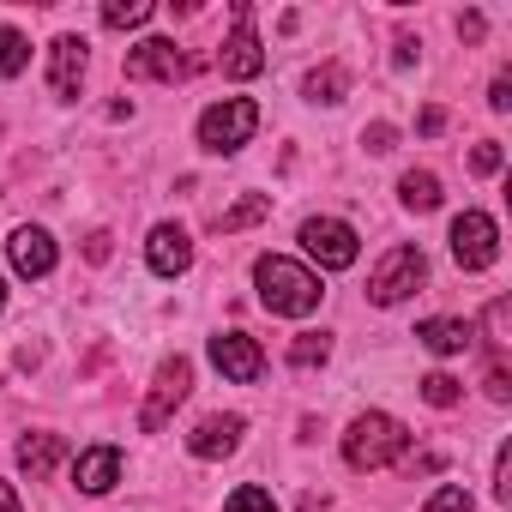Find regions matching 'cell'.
Wrapping results in <instances>:
<instances>
[{
	"label": "cell",
	"mask_w": 512,
	"mask_h": 512,
	"mask_svg": "<svg viewBox=\"0 0 512 512\" xmlns=\"http://www.w3.org/2000/svg\"><path fill=\"white\" fill-rule=\"evenodd\" d=\"M253 290H260V302L278 314V320H302L320 308V278L302 266V260H284V253H266V260H253Z\"/></svg>",
	"instance_id": "obj_1"
},
{
	"label": "cell",
	"mask_w": 512,
	"mask_h": 512,
	"mask_svg": "<svg viewBox=\"0 0 512 512\" xmlns=\"http://www.w3.org/2000/svg\"><path fill=\"white\" fill-rule=\"evenodd\" d=\"M404 446H410V434H404L398 416L362 410V416L350 422V434H344V464H350V470H386V464L404 458Z\"/></svg>",
	"instance_id": "obj_2"
},
{
	"label": "cell",
	"mask_w": 512,
	"mask_h": 512,
	"mask_svg": "<svg viewBox=\"0 0 512 512\" xmlns=\"http://www.w3.org/2000/svg\"><path fill=\"white\" fill-rule=\"evenodd\" d=\"M253 133H260V103H247V97H223V103H211V109L199 115V145H205L211 157L241 151Z\"/></svg>",
	"instance_id": "obj_3"
},
{
	"label": "cell",
	"mask_w": 512,
	"mask_h": 512,
	"mask_svg": "<svg viewBox=\"0 0 512 512\" xmlns=\"http://www.w3.org/2000/svg\"><path fill=\"white\" fill-rule=\"evenodd\" d=\"M422 278H428L422 247H392L386 260L374 266V278H368V302H380V308H398L404 296H416V290H422Z\"/></svg>",
	"instance_id": "obj_4"
},
{
	"label": "cell",
	"mask_w": 512,
	"mask_h": 512,
	"mask_svg": "<svg viewBox=\"0 0 512 512\" xmlns=\"http://www.w3.org/2000/svg\"><path fill=\"white\" fill-rule=\"evenodd\" d=\"M302 247H308V260H320V272H350L356 253H362V241H356V229L344 217H308Z\"/></svg>",
	"instance_id": "obj_5"
},
{
	"label": "cell",
	"mask_w": 512,
	"mask_h": 512,
	"mask_svg": "<svg viewBox=\"0 0 512 512\" xmlns=\"http://www.w3.org/2000/svg\"><path fill=\"white\" fill-rule=\"evenodd\" d=\"M452 260H458L464 272H488V266L500 260V229H494L488 211H464V217H452Z\"/></svg>",
	"instance_id": "obj_6"
},
{
	"label": "cell",
	"mask_w": 512,
	"mask_h": 512,
	"mask_svg": "<svg viewBox=\"0 0 512 512\" xmlns=\"http://www.w3.org/2000/svg\"><path fill=\"white\" fill-rule=\"evenodd\" d=\"M187 392H193V362H187V356H163V362H157V380H151V404L139 410V428L157 434V428L175 416V404H181Z\"/></svg>",
	"instance_id": "obj_7"
},
{
	"label": "cell",
	"mask_w": 512,
	"mask_h": 512,
	"mask_svg": "<svg viewBox=\"0 0 512 512\" xmlns=\"http://www.w3.org/2000/svg\"><path fill=\"white\" fill-rule=\"evenodd\" d=\"M211 368L223 374V380H235V386H253L266 374V350L253 344L247 332H217L211 338Z\"/></svg>",
	"instance_id": "obj_8"
},
{
	"label": "cell",
	"mask_w": 512,
	"mask_h": 512,
	"mask_svg": "<svg viewBox=\"0 0 512 512\" xmlns=\"http://www.w3.org/2000/svg\"><path fill=\"white\" fill-rule=\"evenodd\" d=\"M217 67H223V79H253L266 67V49H260V31H253V7H247V0H235V37L223 43Z\"/></svg>",
	"instance_id": "obj_9"
},
{
	"label": "cell",
	"mask_w": 512,
	"mask_h": 512,
	"mask_svg": "<svg viewBox=\"0 0 512 512\" xmlns=\"http://www.w3.org/2000/svg\"><path fill=\"white\" fill-rule=\"evenodd\" d=\"M7 253H13V272H19V278H49V272H55V235L37 229V223L13 229V235H7Z\"/></svg>",
	"instance_id": "obj_10"
},
{
	"label": "cell",
	"mask_w": 512,
	"mask_h": 512,
	"mask_svg": "<svg viewBox=\"0 0 512 512\" xmlns=\"http://www.w3.org/2000/svg\"><path fill=\"white\" fill-rule=\"evenodd\" d=\"M145 260H151L157 278H181V272L193 266V241H187V229H181V223H157L151 241H145Z\"/></svg>",
	"instance_id": "obj_11"
},
{
	"label": "cell",
	"mask_w": 512,
	"mask_h": 512,
	"mask_svg": "<svg viewBox=\"0 0 512 512\" xmlns=\"http://www.w3.org/2000/svg\"><path fill=\"white\" fill-rule=\"evenodd\" d=\"M127 79H187V55L175 49V43H163V37H151V43H139V49H127Z\"/></svg>",
	"instance_id": "obj_12"
},
{
	"label": "cell",
	"mask_w": 512,
	"mask_h": 512,
	"mask_svg": "<svg viewBox=\"0 0 512 512\" xmlns=\"http://www.w3.org/2000/svg\"><path fill=\"white\" fill-rule=\"evenodd\" d=\"M85 37H55V49H49V91L55 97H79V85H85Z\"/></svg>",
	"instance_id": "obj_13"
},
{
	"label": "cell",
	"mask_w": 512,
	"mask_h": 512,
	"mask_svg": "<svg viewBox=\"0 0 512 512\" xmlns=\"http://www.w3.org/2000/svg\"><path fill=\"white\" fill-rule=\"evenodd\" d=\"M241 434H247V422H241V416H205V422L187 434V452L211 464V458H229V452L241 446Z\"/></svg>",
	"instance_id": "obj_14"
},
{
	"label": "cell",
	"mask_w": 512,
	"mask_h": 512,
	"mask_svg": "<svg viewBox=\"0 0 512 512\" xmlns=\"http://www.w3.org/2000/svg\"><path fill=\"white\" fill-rule=\"evenodd\" d=\"M73 482H79L85 494H109V488L121 482V452H115V446L79 452V458H73Z\"/></svg>",
	"instance_id": "obj_15"
},
{
	"label": "cell",
	"mask_w": 512,
	"mask_h": 512,
	"mask_svg": "<svg viewBox=\"0 0 512 512\" xmlns=\"http://www.w3.org/2000/svg\"><path fill=\"white\" fill-rule=\"evenodd\" d=\"M416 338H422V350H434V356H464V350L476 344V326H470V320H422Z\"/></svg>",
	"instance_id": "obj_16"
},
{
	"label": "cell",
	"mask_w": 512,
	"mask_h": 512,
	"mask_svg": "<svg viewBox=\"0 0 512 512\" xmlns=\"http://www.w3.org/2000/svg\"><path fill=\"white\" fill-rule=\"evenodd\" d=\"M61 452H67L61 434H25V440H19V470H25L31 482H43V476L61 464Z\"/></svg>",
	"instance_id": "obj_17"
},
{
	"label": "cell",
	"mask_w": 512,
	"mask_h": 512,
	"mask_svg": "<svg viewBox=\"0 0 512 512\" xmlns=\"http://www.w3.org/2000/svg\"><path fill=\"white\" fill-rule=\"evenodd\" d=\"M398 199H404L410 211H434V205H440V175H428V169H410V175L398 181Z\"/></svg>",
	"instance_id": "obj_18"
},
{
	"label": "cell",
	"mask_w": 512,
	"mask_h": 512,
	"mask_svg": "<svg viewBox=\"0 0 512 512\" xmlns=\"http://www.w3.org/2000/svg\"><path fill=\"white\" fill-rule=\"evenodd\" d=\"M25 67H31V43H25V31L0 25V79H19Z\"/></svg>",
	"instance_id": "obj_19"
},
{
	"label": "cell",
	"mask_w": 512,
	"mask_h": 512,
	"mask_svg": "<svg viewBox=\"0 0 512 512\" xmlns=\"http://www.w3.org/2000/svg\"><path fill=\"white\" fill-rule=\"evenodd\" d=\"M266 211H272V199H266V193H247V199H235V205L217 217V229H223V235H235V229H247V223H260Z\"/></svg>",
	"instance_id": "obj_20"
},
{
	"label": "cell",
	"mask_w": 512,
	"mask_h": 512,
	"mask_svg": "<svg viewBox=\"0 0 512 512\" xmlns=\"http://www.w3.org/2000/svg\"><path fill=\"white\" fill-rule=\"evenodd\" d=\"M151 13H157L151 0H109V7H103V25H109V31H139Z\"/></svg>",
	"instance_id": "obj_21"
},
{
	"label": "cell",
	"mask_w": 512,
	"mask_h": 512,
	"mask_svg": "<svg viewBox=\"0 0 512 512\" xmlns=\"http://www.w3.org/2000/svg\"><path fill=\"white\" fill-rule=\"evenodd\" d=\"M344 91H350V73H344V67L308 73V97H314V103H344Z\"/></svg>",
	"instance_id": "obj_22"
},
{
	"label": "cell",
	"mask_w": 512,
	"mask_h": 512,
	"mask_svg": "<svg viewBox=\"0 0 512 512\" xmlns=\"http://www.w3.org/2000/svg\"><path fill=\"white\" fill-rule=\"evenodd\" d=\"M422 512H470V488H464V482H440Z\"/></svg>",
	"instance_id": "obj_23"
},
{
	"label": "cell",
	"mask_w": 512,
	"mask_h": 512,
	"mask_svg": "<svg viewBox=\"0 0 512 512\" xmlns=\"http://www.w3.org/2000/svg\"><path fill=\"white\" fill-rule=\"evenodd\" d=\"M223 512H278V500H272L266 488H253V482H247V488H235V494H229V506H223Z\"/></svg>",
	"instance_id": "obj_24"
},
{
	"label": "cell",
	"mask_w": 512,
	"mask_h": 512,
	"mask_svg": "<svg viewBox=\"0 0 512 512\" xmlns=\"http://www.w3.org/2000/svg\"><path fill=\"white\" fill-rule=\"evenodd\" d=\"M326 356H332V344H326L320 332H308V338L290 344V362H296V368H314V362H326Z\"/></svg>",
	"instance_id": "obj_25"
},
{
	"label": "cell",
	"mask_w": 512,
	"mask_h": 512,
	"mask_svg": "<svg viewBox=\"0 0 512 512\" xmlns=\"http://www.w3.org/2000/svg\"><path fill=\"white\" fill-rule=\"evenodd\" d=\"M422 398H428L434 410H452V404H458V380H452V374H428V380H422Z\"/></svg>",
	"instance_id": "obj_26"
},
{
	"label": "cell",
	"mask_w": 512,
	"mask_h": 512,
	"mask_svg": "<svg viewBox=\"0 0 512 512\" xmlns=\"http://www.w3.org/2000/svg\"><path fill=\"white\" fill-rule=\"evenodd\" d=\"M500 163H506V151H500L494 139H482V145L470 151V169H476V175H500Z\"/></svg>",
	"instance_id": "obj_27"
},
{
	"label": "cell",
	"mask_w": 512,
	"mask_h": 512,
	"mask_svg": "<svg viewBox=\"0 0 512 512\" xmlns=\"http://www.w3.org/2000/svg\"><path fill=\"white\" fill-rule=\"evenodd\" d=\"M482 326H488V338H494V344H506V326H512V308H506V302H488V314H482Z\"/></svg>",
	"instance_id": "obj_28"
},
{
	"label": "cell",
	"mask_w": 512,
	"mask_h": 512,
	"mask_svg": "<svg viewBox=\"0 0 512 512\" xmlns=\"http://www.w3.org/2000/svg\"><path fill=\"white\" fill-rule=\"evenodd\" d=\"M494 500H512V452L500 446V458H494Z\"/></svg>",
	"instance_id": "obj_29"
},
{
	"label": "cell",
	"mask_w": 512,
	"mask_h": 512,
	"mask_svg": "<svg viewBox=\"0 0 512 512\" xmlns=\"http://www.w3.org/2000/svg\"><path fill=\"white\" fill-rule=\"evenodd\" d=\"M488 398H494V404H506V398H512V374H506L500 362L488 368Z\"/></svg>",
	"instance_id": "obj_30"
},
{
	"label": "cell",
	"mask_w": 512,
	"mask_h": 512,
	"mask_svg": "<svg viewBox=\"0 0 512 512\" xmlns=\"http://www.w3.org/2000/svg\"><path fill=\"white\" fill-rule=\"evenodd\" d=\"M488 103H494V109L506 115V109H512V79H494V91H488Z\"/></svg>",
	"instance_id": "obj_31"
},
{
	"label": "cell",
	"mask_w": 512,
	"mask_h": 512,
	"mask_svg": "<svg viewBox=\"0 0 512 512\" xmlns=\"http://www.w3.org/2000/svg\"><path fill=\"white\" fill-rule=\"evenodd\" d=\"M362 145H368V151H392V127H368Z\"/></svg>",
	"instance_id": "obj_32"
},
{
	"label": "cell",
	"mask_w": 512,
	"mask_h": 512,
	"mask_svg": "<svg viewBox=\"0 0 512 512\" xmlns=\"http://www.w3.org/2000/svg\"><path fill=\"white\" fill-rule=\"evenodd\" d=\"M416 127H422V133H440V127H446V109H422V121H416Z\"/></svg>",
	"instance_id": "obj_33"
},
{
	"label": "cell",
	"mask_w": 512,
	"mask_h": 512,
	"mask_svg": "<svg viewBox=\"0 0 512 512\" xmlns=\"http://www.w3.org/2000/svg\"><path fill=\"white\" fill-rule=\"evenodd\" d=\"M0 512H25V506H19V494H13L7 482H0Z\"/></svg>",
	"instance_id": "obj_34"
},
{
	"label": "cell",
	"mask_w": 512,
	"mask_h": 512,
	"mask_svg": "<svg viewBox=\"0 0 512 512\" xmlns=\"http://www.w3.org/2000/svg\"><path fill=\"white\" fill-rule=\"evenodd\" d=\"M0 308H7V284H0Z\"/></svg>",
	"instance_id": "obj_35"
}]
</instances>
